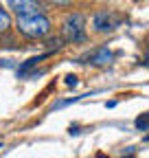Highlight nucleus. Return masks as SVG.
<instances>
[{"mask_svg": "<svg viewBox=\"0 0 149 158\" xmlns=\"http://www.w3.org/2000/svg\"><path fill=\"white\" fill-rule=\"evenodd\" d=\"M88 18L81 13V11H72L64 18V22H62V40L68 44H83L86 40H88Z\"/></svg>", "mask_w": 149, "mask_h": 158, "instance_id": "f257e3e1", "label": "nucleus"}, {"mask_svg": "<svg viewBox=\"0 0 149 158\" xmlns=\"http://www.w3.org/2000/svg\"><path fill=\"white\" fill-rule=\"evenodd\" d=\"M15 29L20 31L24 37L31 40H44L50 35V20L46 13H37V15H29V18H18L15 20Z\"/></svg>", "mask_w": 149, "mask_h": 158, "instance_id": "f03ea898", "label": "nucleus"}, {"mask_svg": "<svg viewBox=\"0 0 149 158\" xmlns=\"http://www.w3.org/2000/svg\"><path fill=\"white\" fill-rule=\"evenodd\" d=\"M123 22V18L116 11H110V9H101L92 15V31L95 33H112L114 29H119Z\"/></svg>", "mask_w": 149, "mask_h": 158, "instance_id": "7ed1b4c3", "label": "nucleus"}, {"mask_svg": "<svg viewBox=\"0 0 149 158\" xmlns=\"http://www.w3.org/2000/svg\"><path fill=\"white\" fill-rule=\"evenodd\" d=\"M7 7L18 18H29V15L44 13V5L42 2H33V0H11V2H7Z\"/></svg>", "mask_w": 149, "mask_h": 158, "instance_id": "20e7f679", "label": "nucleus"}, {"mask_svg": "<svg viewBox=\"0 0 149 158\" xmlns=\"http://www.w3.org/2000/svg\"><path fill=\"white\" fill-rule=\"evenodd\" d=\"M77 62L79 64H90V66H105V64L112 62V51L107 46H97L90 53H86L83 57H79Z\"/></svg>", "mask_w": 149, "mask_h": 158, "instance_id": "39448f33", "label": "nucleus"}, {"mask_svg": "<svg viewBox=\"0 0 149 158\" xmlns=\"http://www.w3.org/2000/svg\"><path fill=\"white\" fill-rule=\"evenodd\" d=\"M50 55H53V53H48V51H46V53H42V55H35V57H29L26 62H22L20 66H15L18 79H24V77H26L29 73H33V70L37 68V64H40V62H44V59H46V57H50Z\"/></svg>", "mask_w": 149, "mask_h": 158, "instance_id": "423d86ee", "label": "nucleus"}, {"mask_svg": "<svg viewBox=\"0 0 149 158\" xmlns=\"http://www.w3.org/2000/svg\"><path fill=\"white\" fill-rule=\"evenodd\" d=\"M11 15H9V11L0 5V35H5V33H9V29H11Z\"/></svg>", "mask_w": 149, "mask_h": 158, "instance_id": "0eeeda50", "label": "nucleus"}, {"mask_svg": "<svg viewBox=\"0 0 149 158\" xmlns=\"http://www.w3.org/2000/svg\"><path fill=\"white\" fill-rule=\"evenodd\" d=\"M44 46L48 48V53H55V51H59L64 46V40L59 35H55V37H46L44 40Z\"/></svg>", "mask_w": 149, "mask_h": 158, "instance_id": "6e6552de", "label": "nucleus"}, {"mask_svg": "<svg viewBox=\"0 0 149 158\" xmlns=\"http://www.w3.org/2000/svg\"><path fill=\"white\" fill-rule=\"evenodd\" d=\"M134 125H136V130H140V132H147V130H149V112H143V114H138V116H136V121H134Z\"/></svg>", "mask_w": 149, "mask_h": 158, "instance_id": "1a4fd4ad", "label": "nucleus"}, {"mask_svg": "<svg viewBox=\"0 0 149 158\" xmlns=\"http://www.w3.org/2000/svg\"><path fill=\"white\" fill-rule=\"evenodd\" d=\"M83 97H88V94H79V97H70V99H64V101H57V103L53 106V110H59V108H66L70 103H77V101H81Z\"/></svg>", "mask_w": 149, "mask_h": 158, "instance_id": "9d476101", "label": "nucleus"}, {"mask_svg": "<svg viewBox=\"0 0 149 158\" xmlns=\"http://www.w3.org/2000/svg\"><path fill=\"white\" fill-rule=\"evenodd\" d=\"M64 84H66L68 88H74V86L79 84V79H77V75H66V77H64Z\"/></svg>", "mask_w": 149, "mask_h": 158, "instance_id": "9b49d317", "label": "nucleus"}, {"mask_svg": "<svg viewBox=\"0 0 149 158\" xmlns=\"http://www.w3.org/2000/svg\"><path fill=\"white\" fill-rule=\"evenodd\" d=\"M0 68H15L13 59H0Z\"/></svg>", "mask_w": 149, "mask_h": 158, "instance_id": "f8f14e48", "label": "nucleus"}, {"mask_svg": "<svg viewBox=\"0 0 149 158\" xmlns=\"http://www.w3.org/2000/svg\"><path fill=\"white\" fill-rule=\"evenodd\" d=\"M68 132H70V134H74V136L81 134V132H79V125H70V127H68Z\"/></svg>", "mask_w": 149, "mask_h": 158, "instance_id": "ddd939ff", "label": "nucleus"}, {"mask_svg": "<svg viewBox=\"0 0 149 158\" xmlns=\"http://www.w3.org/2000/svg\"><path fill=\"white\" fill-rule=\"evenodd\" d=\"M140 64L149 66V46H147V53H145V57H143V62H140Z\"/></svg>", "mask_w": 149, "mask_h": 158, "instance_id": "4468645a", "label": "nucleus"}, {"mask_svg": "<svg viewBox=\"0 0 149 158\" xmlns=\"http://www.w3.org/2000/svg\"><path fill=\"white\" fill-rule=\"evenodd\" d=\"M0 147H2V143H0Z\"/></svg>", "mask_w": 149, "mask_h": 158, "instance_id": "2eb2a0df", "label": "nucleus"}]
</instances>
